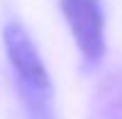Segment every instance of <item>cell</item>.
<instances>
[{
    "label": "cell",
    "instance_id": "cell-1",
    "mask_svg": "<svg viewBox=\"0 0 122 119\" xmlns=\"http://www.w3.org/2000/svg\"><path fill=\"white\" fill-rule=\"evenodd\" d=\"M60 10L85 67H97L105 57V13L100 0H60Z\"/></svg>",
    "mask_w": 122,
    "mask_h": 119
},
{
    "label": "cell",
    "instance_id": "cell-2",
    "mask_svg": "<svg viewBox=\"0 0 122 119\" xmlns=\"http://www.w3.org/2000/svg\"><path fill=\"white\" fill-rule=\"evenodd\" d=\"M3 45H5V52H8V62H10V67H13L18 89H37V92L52 89L50 72H47L45 62H42L40 52H37L30 32H27L18 20L5 23Z\"/></svg>",
    "mask_w": 122,
    "mask_h": 119
},
{
    "label": "cell",
    "instance_id": "cell-3",
    "mask_svg": "<svg viewBox=\"0 0 122 119\" xmlns=\"http://www.w3.org/2000/svg\"><path fill=\"white\" fill-rule=\"evenodd\" d=\"M92 119H122V69L110 72L100 79L90 102Z\"/></svg>",
    "mask_w": 122,
    "mask_h": 119
}]
</instances>
